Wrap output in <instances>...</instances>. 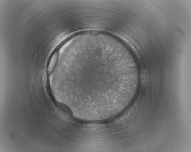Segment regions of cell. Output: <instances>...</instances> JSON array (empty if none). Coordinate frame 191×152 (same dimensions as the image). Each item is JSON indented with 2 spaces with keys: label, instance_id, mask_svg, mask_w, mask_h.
Here are the masks:
<instances>
[{
  "label": "cell",
  "instance_id": "6da1fadb",
  "mask_svg": "<svg viewBox=\"0 0 191 152\" xmlns=\"http://www.w3.org/2000/svg\"><path fill=\"white\" fill-rule=\"evenodd\" d=\"M59 56V52L58 51H56L52 55L48 67L47 71L49 74L50 75L53 73L57 63Z\"/></svg>",
  "mask_w": 191,
  "mask_h": 152
}]
</instances>
